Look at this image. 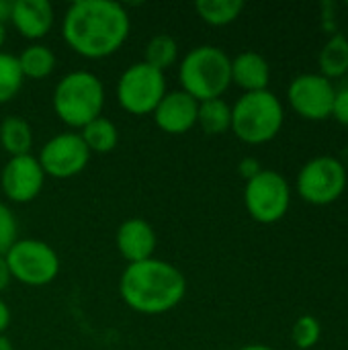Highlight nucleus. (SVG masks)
Segmentation results:
<instances>
[{"label": "nucleus", "instance_id": "nucleus-6", "mask_svg": "<svg viewBox=\"0 0 348 350\" xmlns=\"http://www.w3.org/2000/svg\"><path fill=\"white\" fill-rule=\"evenodd\" d=\"M12 281L27 287H45L59 275V256L43 240L18 238L4 254Z\"/></svg>", "mask_w": 348, "mask_h": 350}, {"label": "nucleus", "instance_id": "nucleus-34", "mask_svg": "<svg viewBox=\"0 0 348 350\" xmlns=\"http://www.w3.org/2000/svg\"><path fill=\"white\" fill-rule=\"evenodd\" d=\"M4 41H6V27H4V23H0V51H2Z\"/></svg>", "mask_w": 348, "mask_h": 350}, {"label": "nucleus", "instance_id": "nucleus-16", "mask_svg": "<svg viewBox=\"0 0 348 350\" xmlns=\"http://www.w3.org/2000/svg\"><path fill=\"white\" fill-rule=\"evenodd\" d=\"M232 82L244 92L269 90L271 66L256 51H242L232 59Z\"/></svg>", "mask_w": 348, "mask_h": 350}, {"label": "nucleus", "instance_id": "nucleus-9", "mask_svg": "<svg viewBox=\"0 0 348 350\" xmlns=\"http://www.w3.org/2000/svg\"><path fill=\"white\" fill-rule=\"evenodd\" d=\"M347 168L334 156H318L304 164L297 174V193L310 205H330L347 189Z\"/></svg>", "mask_w": 348, "mask_h": 350}, {"label": "nucleus", "instance_id": "nucleus-17", "mask_svg": "<svg viewBox=\"0 0 348 350\" xmlns=\"http://www.w3.org/2000/svg\"><path fill=\"white\" fill-rule=\"evenodd\" d=\"M0 146L10 158L31 154L33 127L29 125V121L18 115L4 117L0 121Z\"/></svg>", "mask_w": 348, "mask_h": 350}, {"label": "nucleus", "instance_id": "nucleus-29", "mask_svg": "<svg viewBox=\"0 0 348 350\" xmlns=\"http://www.w3.org/2000/svg\"><path fill=\"white\" fill-rule=\"evenodd\" d=\"M10 308L8 304L0 297V334H6V328L10 326Z\"/></svg>", "mask_w": 348, "mask_h": 350}, {"label": "nucleus", "instance_id": "nucleus-24", "mask_svg": "<svg viewBox=\"0 0 348 350\" xmlns=\"http://www.w3.org/2000/svg\"><path fill=\"white\" fill-rule=\"evenodd\" d=\"M23 80L16 55L0 51V105L10 103L21 92Z\"/></svg>", "mask_w": 348, "mask_h": 350}, {"label": "nucleus", "instance_id": "nucleus-32", "mask_svg": "<svg viewBox=\"0 0 348 350\" xmlns=\"http://www.w3.org/2000/svg\"><path fill=\"white\" fill-rule=\"evenodd\" d=\"M0 350H14V347H12V340H10L6 334H0Z\"/></svg>", "mask_w": 348, "mask_h": 350}, {"label": "nucleus", "instance_id": "nucleus-30", "mask_svg": "<svg viewBox=\"0 0 348 350\" xmlns=\"http://www.w3.org/2000/svg\"><path fill=\"white\" fill-rule=\"evenodd\" d=\"M12 283V277H10V271H8V265L4 260V256H0V293Z\"/></svg>", "mask_w": 348, "mask_h": 350}, {"label": "nucleus", "instance_id": "nucleus-27", "mask_svg": "<svg viewBox=\"0 0 348 350\" xmlns=\"http://www.w3.org/2000/svg\"><path fill=\"white\" fill-rule=\"evenodd\" d=\"M332 119H336L340 125L348 127V88L336 90L334 105H332Z\"/></svg>", "mask_w": 348, "mask_h": 350}, {"label": "nucleus", "instance_id": "nucleus-3", "mask_svg": "<svg viewBox=\"0 0 348 350\" xmlns=\"http://www.w3.org/2000/svg\"><path fill=\"white\" fill-rule=\"evenodd\" d=\"M178 82L197 103L222 98L232 84V57L217 45H197L180 59Z\"/></svg>", "mask_w": 348, "mask_h": 350}, {"label": "nucleus", "instance_id": "nucleus-7", "mask_svg": "<svg viewBox=\"0 0 348 350\" xmlns=\"http://www.w3.org/2000/svg\"><path fill=\"white\" fill-rule=\"evenodd\" d=\"M166 92L164 72L144 59L125 68L117 80V100L129 115H152Z\"/></svg>", "mask_w": 348, "mask_h": 350}, {"label": "nucleus", "instance_id": "nucleus-22", "mask_svg": "<svg viewBox=\"0 0 348 350\" xmlns=\"http://www.w3.org/2000/svg\"><path fill=\"white\" fill-rule=\"evenodd\" d=\"M195 10L199 18L205 21L207 25L226 27L242 14L244 2L242 0H199L195 2Z\"/></svg>", "mask_w": 348, "mask_h": 350}, {"label": "nucleus", "instance_id": "nucleus-15", "mask_svg": "<svg viewBox=\"0 0 348 350\" xmlns=\"http://www.w3.org/2000/svg\"><path fill=\"white\" fill-rule=\"evenodd\" d=\"M55 21L51 2L47 0H12L10 23L25 37L37 43L43 39Z\"/></svg>", "mask_w": 348, "mask_h": 350}, {"label": "nucleus", "instance_id": "nucleus-21", "mask_svg": "<svg viewBox=\"0 0 348 350\" xmlns=\"http://www.w3.org/2000/svg\"><path fill=\"white\" fill-rule=\"evenodd\" d=\"M197 125L207 135H222L232 129V107L224 98H211L199 103Z\"/></svg>", "mask_w": 348, "mask_h": 350}, {"label": "nucleus", "instance_id": "nucleus-23", "mask_svg": "<svg viewBox=\"0 0 348 350\" xmlns=\"http://www.w3.org/2000/svg\"><path fill=\"white\" fill-rule=\"evenodd\" d=\"M144 62L150 64L152 68L166 72L178 62V43L172 35L168 33H158L154 35L146 47H144Z\"/></svg>", "mask_w": 348, "mask_h": 350}, {"label": "nucleus", "instance_id": "nucleus-20", "mask_svg": "<svg viewBox=\"0 0 348 350\" xmlns=\"http://www.w3.org/2000/svg\"><path fill=\"white\" fill-rule=\"evenodd\" d=\"M18 68L23 72V78L31 80H43L55 70V53L51 47L43 43H31L27 45L18 55Z\"/></svg>", "mask_w": 348, "mask_h": 350}, {"label": "nucleus", "instance_id": "nucleus-1", "mask_svg": "<svg viewBox=\"0 0 348 350\" xmlns=\"http://www.w3.org/2000/svg\"><path fill=\"white\" fill-rule=\"evenodd\" d=\"M129 29L127 8L113 0H76L62 18L64 41L86 59H103L119 51L129 37Z\"/></svg>", "mask_w": 348, "mask_h": 350}, {"label": "nucleus", "instance_id": "nucleus-12", "mask_svg": "<svg viewBox=\"0 0 348 350\" xmlns=\"http://www.w3.org/2000/svg\"><path fill=\"white\" fill-rule=\"evenodd\" d=\"M45 185V172L33 154L12 156L2 166L0 172V189L4 197L12 203L25 205L39 197Z\"/></svg>", "mask_w": 348, "mask_h": 350}, {"label": "nucleus", "instance_id": "nucleus-13", "mask_svg": "<svg viewBox=\"0 0 348 350\" xmlns=\"http://www.w3.org/2000/svg\"><path fill=\"white\" fill-rule=\"evenodd\" d=\"M199 103L185 90H170L154 109V123L168 135H183L197 125Z\"/></svg>", "mask_w": 348, "mask_h": 350}, {"label": "nucleus", "instance_id": "nucleus-5", "mask_svg": "<svg viewBox=\"0 0 348 350\" xmlns=\"http://www.w3.org/2000/svg\"><path fill=\"white\" fill-rule=\"evenodd\" d=\"M285 111L279 96L271 90L244 92L232 107V131L250 146L275 139L283 127Z\"/></svg>", "mask_w": 348, "mask_h": 350}, {"label": "nucleus", "instance_id": "nucleus-8", "mask_svg": "<svg viewBox=\"0 0 348 350\" xmlns=\"http://www.w3.org/2000/svg\"><path fill=\"white\" fill-rule=\"evenodd\" d=\"M244 205L248 215L258 224L281 221L291 205V189L283 174L275 170H260L254 178L246 180Z\"/></svg>", "mask_w": 348, "mask_h": 350}, {"label": "nucleus", "instance_id": "nucleus-4", "mask_svg": "<svg viewBox=\"0 0 348 350\" xmlns=\"http://www.w3.org/2000/svg\"><path fill=\"white\" fill-rule=\"evenodd\" d=\"M51 105L62 123L72 129H82L86 123L103 115L105 84L90 70L68 72L55 84Z\"/></svg>", "mask_w": 348, "mask_h": 350}, {"label": "nucleus", "instance_id": "nucleus-18", "mask_svg": "<svg viewBox=\"0 0 348 350\" xmlns=\"http://www.w3.org/2000/svg\"><path fill=\"white\" fill-rule=\"evenodd\" d=\"M320 74L330 82L343 78L348 72V37L343 33H332L318 55Z\"/></svg>", "mask_w": 348, "mask_h": 350}, {"label": "nucleus", "instance_id": "nucleus-11", "mask_svg": "<svg viewBox=\"0 0 348 350\" xmlns=\"http://www.w3.org/2000/svg\"><path fill=\"white\" fill-rule=\"evenodd\" d=\"M336 88L322 74H299L287 88L291 109L308 121H324L332 115Z\"/></svg>", "mask_w": 348, "mask_h": 350}, {"label": "nucleus", "instance_id": "nucleus-26", "mask_svg": "<svg viewBox=\"0 0 348 350\" xmlns=\"http://www.w3.org/2000/svg\"><path fill=\"white\" fill-rule=\"evenodd\" d=\"M16 240H18L16 215L4 201H0V256H4Z\"/></svg>", "mask_w": 348, "mask_h": 350}, {"label": "nucleus", "instance_id": "nucleus-31", "mask_svg": "<svg viewBox=\"0 0 348 350\" xmlns=\"http://www.w3.org/2000/svg\"><path fill=\"white\" fill-rule=\"evenodd\" d=\"M10 10H12V0H0V23L10 21Z\"/></svg>", "mask_w": 348, "mask_h": 350}, {"label": "nucleus", "instance_id": "nucleus-10", "mask_svg": "<svg viewBox=\"0 0 348 350\" xmlns=\"http://www.w3.org/2000/svg\"><path fill=\"white\" fill-rule=\"evenodd\" d=\"M37 160H39L45 176L72 178L86 168V164L90 160V152H88L84 139L80 137V133L64 131L43 144Z\"/></svg>", "mask_w": 348, "mask_h": 350}, {"label": "nucleus", "instance_id": "nucleus-33", "mask_svg": "<svg viewBox=\"0 0 348 350\" xmlns=\"http://www.w3.org/2000/svg\"><path fill=\"white\" fill-rule=\"evenodd\" d=\"M238 350H275L273 347H267V345H246Z\"/></svg>", "mask_w": 348, "mask_h": 350}, {"label": "nucleus", "instance_id": "nucleus-28", "mask_svg": "<svg viewBox=\"0 0 348 350\" xmlns=\"http://www.w3.org/2000/svg\"><path fill=\"white\" fill-rule=\"evenodd\" d=\"M263 170V166H260V162L256 160V158H252V156H246V158H242L240 160V164H238V172H240V176L244 178V180H250V178H254L258 172Z\"/></svg>", "mask_w": 348, "mask_h": 350}, {"label": "nucleus", "instance_id": "nucleus-25", "mask_svg": "<svg viewBox=\"0 0 348 350\" xmlns=\"http://www.w3.org/2000/svg\"><path fill=\"white\" fill-rule=\"evenodd\" d=\"M322 336V324L316 316H302L291 328V340L299 350H310L318 345Z\"/></svg>", "mask_w": 348, "mask_h": 350}, {"label": "nucleus", "instance_id": "nucleus-2", "mask_svg": "<svg viewBox=\"0 0 348 350\" xmlns=\"http://www.w3.org/2000/svg\"><path fill=\"white\" fill-rule=\"evenodd\" d=\"M125 306L144 316H162L187 295V279L178 267L160 258L127 265L119 279Z\"/></svg>", "mask_w": 348, "mask_h": 350}, {"label": "nucleus", "instance_id": "nucleus-14", "mask_svg": "<svg viewBox=\"0 0 348 350\" xmlns=\"http://www.w3.org/2000/svg\"><path fill=\"white\" fill-rule=\"evenodd\" d=\"M115 244L119 254L127 260V265H133L154 258L158 238L150 221L142 217H129L117 228Z\"/></svg>", "mask_w": 348, "mask_h": 350}, {"label": "nucleus", "instance_id": "nucleus-19", "mask_svg": "<svg viewBox=\"0 0 348 350\" xmlns=\"http://www.w3.org/2000/svg\"><path fill=\"white\" fill-rule=\"evenodd\" d=\"M80 137L90 154H109L119 144V129L109 117L101 115L80 129Z\"/></svg>", "mask_w": 348, "mask_h": 350}]
</instances>
